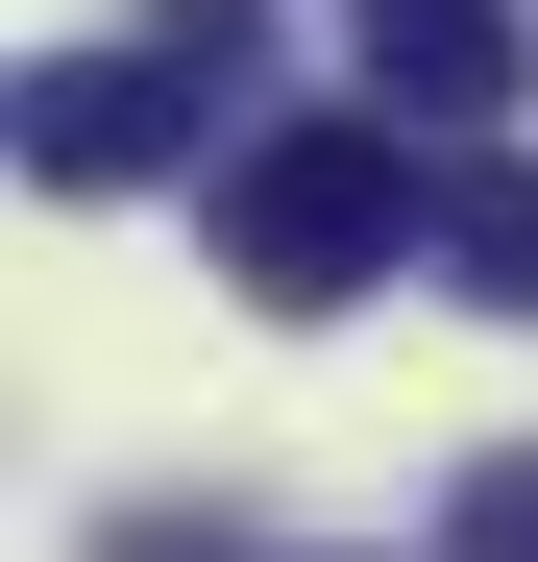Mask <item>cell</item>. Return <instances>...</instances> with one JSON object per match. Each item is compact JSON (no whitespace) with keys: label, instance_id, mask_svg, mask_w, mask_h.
I'll return each instance as SVG.
<instances>
[{"label":"cell","instance_id":"cell-1","mask_svg":"<svg viewBox=\"0 0 538 562\" xmlns=\"http://www.w3.org/2000/svg\"><path fill=\"white\" fill-rule=\"evenodd\" d=\"M416 245H440V123L294 99V123H245V147H221V269H245L269 318H343V294H392Z\"/></svg>","mask_w":538,"mask_h":562},{"label":"cell","instance_id":"cell-2","mask_svg":"<svg viewBox=\"0 0 538 562\" xmlns=\"http://www.w3.org/2000/svg\"><path fill=\"white\" fill-rule=\"evenodd\" d=\"M171 147H197V49H171V25H147V49H49V74H25V171H49V196H147Z\"/></svg>","mask_w":538,"mask_h":562},{"label":"cell","instance_id":"cell-3","mask_svg":"<svg viewBox=\"0 0 538 562\" xmlns=\"http://www.w3.org/2000/svg\"><path fill=\"white\" fill-rule=\"evenodd\" d=\"M343 49H368V99H416V123H514V0H343Z\"/></svg>","mask_w":538,"mask_h":562},{"label":"cell","instance_id":"cell-4","mask_svg":"<svg viewBox=\"0 0 538 562\" xmlns=\"http://www.w3.org/2000/svg\"><path fill=\"white\" fill-rule=\"evenodd\" d=\"M440 294H466V318H538V171L490 123H440Z\"/></svg>","mask_w":538,"mask_h":562},{"label":"cell","instance_id":"cell-5","mask_svg":"<svg viewBox=\"0 0 538 562\" xmlns=\"http://www.w3.org/2000/svg\"><path fill=\"white\" fill-rule=\"evenodd\" d=\"M466 562H538V440H490V464H466Z\"/></svg>","mask_w":538,"mask_h":562},{"label":"cell","instance_id":"cell-6","mask_svg":"<svg viewBox=\"0 0 538 562\" xmlns=\"http://www.w3.org/2000/svg\"><path fill=\"white\" fill-rule=\"evenodd\" d=\"M147 25L197 49V74H269V0H147Z\"/></svg>","mask_w":538,"mask_h":562}]
</instances>
